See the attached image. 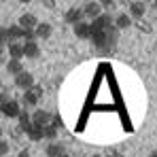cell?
<instances>
[{
  "label": "cell",
  "instance_id": "23",
  "mask_svg": "<svg viewBox=\"0 0 157 157\" xmlns=\"http://www.w3.org/2000/svg\"><path fill=\"white\" fill-rule=\"evenodd\" d=\"M149 157H157V151H153V153H151V155H149Z\"/></svg>",
  "mask_w": 157,
  "mask_h": 157
},
{
  "label": "cell",
  "instance_id": "14",
  "mask_svg": "<svg viewBox=\"0 0 157 157\" xmlns=\"http://www.w3.org/2000/svg\"><path fill=\"white\" fill-rule=\"evenodd\" d=\"M34 32H36V38L45 40V38H49V36L53 34V28H51V24H45V21H40V24H38V28H36Z\"/></svg>",
  "mask_w": 157,
  "mask_h": 157
},
{
  "label": "cell",
  "instance_id": "3",
  "mask_svg": "<svg viewBox=\"0 0 157 157\" xmlns=\"http://www.w3.org/2000/svg\"><path fill=\"white\" fill-rule=\"evenodd\" d=\"M2 115L4 117H9V119H19V115L24 113L21 108H19V102H15V100H9V102H2Z\"/></svg>",
  "mask_w": 157,
  "mask_h": 157
},
{
  "label": "cell",
  "instance_id": "8",
  "mask_svg": "<svg viewBox=\"0 0 157 157\" xmlns=\"http://www.w3.org/2000/svg\"><path fill=\"white\" fill-rule=\"evenodd\" d=\"M38 24H40V21H38L32 13H24V15H19V19H17V26H21L24 30H36Z\"/></svg>",
  "mask_w": 157,
  "mask_h": 157
},
{
  "label": "cell",
  "instance_id": "19",
  "mask_svg": "<svg viewBox=\"0 0 157 157\" xmlns=\"http://www.w3.org/2000/svg\"><path fill=\"white\" fill-rule=\"evenodd\" d=\"M138 30H140V32H147V34H149V32H151V26H149L147 21H138Z\"/></svg>",
  "mask_w": 157,
  "mask_h": 157
},
{
  "label": "cell",
  "instance_id": "20",
  "mask_svg": "<svg viewBox=\"0 0 157 157\" xmlns=\"http://www.w3.org/2000/svg\"><path fill=\"white\" fill-rule=\"evenodd\" d=\"M102 9H108V11L115 9V2H113V0H102Z\"/></svg>",
  "mask_w": 157,
  "mask_h": 157
},
{
  "label": "cell",
  "instance_id": "18",
  "mask_svg": "<svg viewBox=\"0 0 157 157\" xmlns=\"http://www.w3.org/2000/svg\"><path fill=\"white\" fill-rule=\"evenodd\" d=\"M6 153H9V144H6V140H0V155L6 157Z\"/></svg>",
  "mask_w": 157,
  "mask_h": 157
},
{
  "label": "cell",
  "instance_id": "16",
  "mask_svg": "<svg viewBox=\"0 0 157 157\" xmlns=\"http://www.w3.org/2000/svg\"><path fill=\"white\" fill-rule=\"evenodd\" d=\"M26 136L32 140V142H38V140L45 138V132H43V128H38V125H32V128L26 132Z\"/></svg>",
  "mask_w": 157,
  "mask_h": 157
},
{
  "label": "cell",
  "instance_id": "13",
  "mask_svg": "<svg viewBox=\"0 0 157 157\" xmlns=\"http://www.w3.org/2000/svg\"><path fill=\"white\" fill-rule=\"evenodd\" d=\"M64 153H66V149L62 144H57V142H49L47 149H45V155L47 157H62Z\"/></svg>",
  "mask_w": 157,
  "mask_h": 157
},
{
  "label": "cell",
  "instance_id": "10",
  "mask_svg": "<svg viewBox=\"0 0 157 157\" xmlns=\"http://www.w3.org/2000/svg\"><path fill=\"white\" fill-rule=\"evenodd\" d=\"M9 57L11 59H19L26 57V49H24V43H9Z\"/></svg>",
  "mask_w": 157,
  "mask_h": 157
},
{
  "label": "cell",
  "instance_id": "17",
  "mask_svg": "<svg viewBox=\"0 0 157 157\" xmlns=\"http://www.w3.org/2000/svg\"><path fill=\"white\" fill-rule=\"evenodd\" d=\"M43 132H45V138H47L49 142H55V138H57V128H55V125H47Z\"/></svg>",
  "mask_w": 157,
  "mask_h": 157
},
{
  "label": "cell",
  "instance_id": "6",
  "mask_svg": "<svg viewBox=\"0 0 157 157\" xmlns=\"http://www.w3.org/2000/svg\"><path fill=\"white\" fill-rule=\"evenodd\" d=\"M43 98V87H32L30 91H24V104L26 106H36L38 100Z\"/></svg>",
  "mask_w": 157,
  "mask_h": 157
},
{
  "label": "cell",
  "instance_id": "15",
  "mask_svg": "<svg viewBox=\"0 0 157 157\" xmlns=\"http://www.w3.org/2000/svg\"><path fill=\"white\" fill-rule=\"evenodd\" d=\"M24 49H26V57H30V59H36L40 55V47H38L36 40L34 43H24Z\"/></svg>",
  "mask_w": 157,
  "mask_h": 157
},
{
  "label": "cell",
  "instance_id": "5",
  "mask_svg": "<svg viewBox=\"0 0 157 157\" xmlns=\"http://www.w3.org/2000/svg\"><path fill=\"white\" fill-rule=\"evenodd\" d=\"M83 17H85V13H83V6H70V9L66 11V21H68V24H70L72 28L78 26V24L83 21Z\"/></svg>",
  "mask_w": 157,
  "mask_h": 157
},
{
  "label": "cell",
  "instance_id": "2",
  "mask_svg": "<svg viewBox=\"0 0 157 157\" xmlns=\"http://www.w3.org/2000/svg\"><path fill=\"white\" fill-rule=\"evenodd\" d=\"M144 13H147V4H144V2H138V0H134V2H130V4H128V15H130L132 19H136V21H142Z\"/></svg>",
  "mask_w": 157,
  "mask_h": 157
},
{
  "label": "cell",
  "instance_id": "1",
  "mask_svg": "<svg viewBox=\"0 0 157 157\" xmlns=\"http://www.w3.org/2000/svg\"><path fill=\"white\" fill-rule=\"evenodd\" d=\"M32 121H34V125H38V128L45 130L47 125H51L53 115H51V113H47V110H43V108H38V110L32 113Z\"/></svg>",
  "mask_w": 157,
  "mask_h": 157
},
{
  "label": "cell",
  "instance_id": "24",
  "mask_svg": "<svg viewBox=\"0 0 157 157\" xmlns=\"http://www.w3.org/2000/svg\"><path fill=\"white\" fill-rule=\"evenodd\" d=\"M91 157H104V155H100V153H96V155H91Z\"/></svg>",
  "mask_w": 157,
  "mask_h": 157
},
{
  "label": "cell",
  "instance_id": "25",
  "mask_svg": "<svg viewBox=\"0 0 157 157\" xmlns=\"http://www.w3.org/2000/svg\"><path fill=\"white\" fill-rule=\"evenodd\" d=\"M62 157H72V155H68V153H64V155H62Z\"/></svg>",
  "mask_w": 157,
  "mask_h": 157
},
{
  "label": "cell",
  "instance_id": "7",
  "mask_svg": "<svg viewBox=\"0 0 157 157\" xmlns=\"http://www.w3.org/2000/svg\"><path fill=\"white\" fill-rule=\"evenodd\" d=\"M15 85L19 87V89H24V91H30L32 87H36L34 85V77H32V72H21L19 77H15Z\"/></svg>",
  "mask_w": 157,
  "mask_h": 157
},
{
  "label": "cell",
  "instance_id": "9",
  "mask_svg": "<svg viewBox=\"0 0 157 157\" xmlns=\"http://www.w3.org/2000/svg\"><path fill=\"white\" fill-rule=\"evenodd\" d=\"M91 34H94V30H91V21L87 24V21H81L78 26H75V36L77 38H83V40H91Z\"/></svg>",
  "mask_w": 157,
  "mask_h": 157
},
{
  "label": "cell",
  "instance_id": "4",
  "mask_svg": "<svg viewBox=\"0 0 157 157\" xmlns=\"http://www.w3.org/2000/svg\"><path fill=\"white\" fill-rule=\"evenodd\" d=\"M83 13H85V17H89L91 21L98 19L100 15H104V11H102V2H85V4H83Z\"/></svg>",
  "mask_w": 157,
  "mask_h": 157
},
{
  "label": "cell",
  "instance_id": "22",
  "mask_svg": "<svg viewBox=\"0 0 157 157\" xmlns=\"http://www.w3.org/2000/svg\"><path fill=\"white\" fill-rule=\"evenodd\" d=\"M17 157H30V153H28L26 149H24V151H19V155H17Z\"/></svg>",
  "mask_w": 157,
  "mask_h": 157
},
{
  "label": "cell",
  "instance_id": "21",
  "mask_svg": "<svg viewBox=\"0 0 157 157\" xmlns=\"http://www.w3.org/2000/svg\"><path fill=\"white\" fill-rule=\"evenodd\" d=\"M51 125H55V128H62V119H59V115H53Z\"/></svg>",
  "mask_w": 157,
  "mask_h": 157
},
{
  "label": "cell",
  "instance_id": "11",
  "mask_svg": "<svg viewBox=\"0 0 157 157\" xmlns=\"http://www.w3.org/2000/svg\"><path fill=\"white\" fill-rule=\"evenodd\" d=\"M6 72L13 75V77H19L21 72H26V68H24V64H21L19 59H9V64H6Z\"/></svg>",
  "mask_w": 157,
  "mask_h": 157
},
{
  "label": "cell",
  "instance_id": "26",
  "mask_svg": "<svg viewBox=\"0 0 157 157\" xmlns=\"http://www.w3.org/2000/svg\"><path fill=\"white\" fill-rule=\"evenodd\" d=\"M153 6H157V2H153Z\"/></svg>",
  "mask_w": 157,
  "mask_h": 157
},
{
  "label": "cell",
  "instance_id": "12",
  "mask_svg": "<svg viewBox=\"0 0 157 157\" xmlns=\"http://www.w3.org/2000/svg\"><path fill=\"white\" fill-rule=\"evenodd\" d=\"M132 21H134V19H132L128 13H119V15L115 17V28H117V30H128V28L132 26Z\"/></svg>",
  "mask_w": 157,
  "mask_h": 157
}]
</instances>
